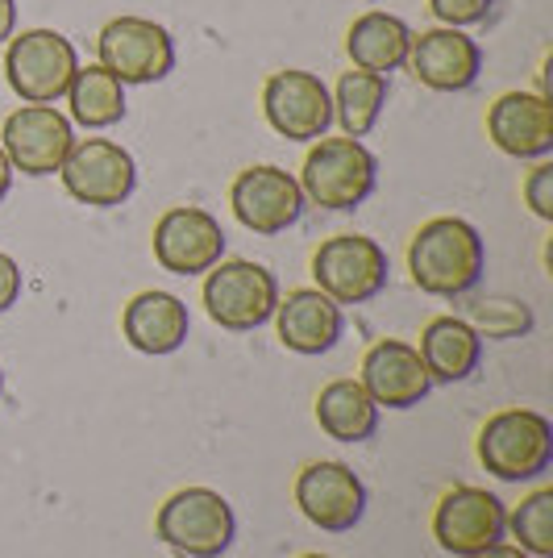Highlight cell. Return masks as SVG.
Returning <instances> with one entry per match:
<instances>
[{
  "label": "cell",
  "instance_id": "obj_33",
  "mask_svg": "<svg viewBox=\"0 0 553 558\" xmlns=\"http://www.w3.org/2000/svg\"><path fill=\"white\" fill-rule=\"evenodd\" d=\"M9 187H13V163H9L4 150H0V201L9 196Z\"/></svg>",
  "mask_w": 553,
  "mask_h": 558
},
{
  "label": "cell",
  "instance_id": "obj_13",
  "mask_svg": "<svg viewBox=\"0 0 553 558\" xmlns=\"http://www.w3.org/2000/svg\"><path fill=\"white\" fill-rule=\"evenodd\" d=\"M304 192L300 180L283 167H246L230 187V209L233 217L246 226L250 233L275 238V233L292 230L304 217Z\"/></svg>",
  "mask_w": 553,
  "mask_h": 558
},
{
  "label": "cell",
  "instance_id": "obj_26",
  "mask_svg": "<svg viewBox=\"0 0 553 558\" xmlns=\"http://www.w3.org/2000/svg\"><path fill=\"white\" fill-rule=\"evenodd\" d=\"M507 530L532 558H553V488H537L507 517Z\"/></svg>",
  "mask_w": 553,
  "mask_h": 558
},
{
  "label": "cell",
  "instance_id": "obj_29",
  "mask_svg": "<svg viewBox=\"0 0 553 558\" xmlns=\"http://www.w3.org/2000/svg\"><path fill=\"white\" fill-rule=\"evenodd\" d=\"M525 201L541 221H553V163L550 159H537V167L525 180Z\"/></svg>",
  "mask_w": 553,
  "mask_h": 558
},
{
  "label": "cell",
  "instance_id": "obj_10",
  "mask_svg": "<svg viewBox=\"0 0 553 558\" xmlns=\"http://www.w3.org/2000/svg\"><path fill=\"white\" fill-rule=\"evenodd\" d=\"M262 113L279 138L317 142L333 125V96L312 71H271L262 84Z\"/></svg>",
  "mask_w": 553,
  "mask_h": 558
},
{
  "label": "cell",
  "instance_id": "obj_4",
  "mask_svg": "<svg viewBox=\"0 0 553 558\" xmlns=\"http://www.w3.org/2000/svg\"><path fill=\"white\" fill-rule=\"evenodd\" d=\"M379 184V163L358 138H317L300 171L304 201L321 209H358Z\"/></svg>",
  "mask_w": 553,
  "mask_h": 558
},
{
  "label": "cell",
  "instance_id": "obj_24",
  "mask_svg": "<svg viewBox=\"0 0 553 558\" xmlns=\"http://www.w3.org/2000/svg\"><path fill=\"white\" fill-rule=\"evenodd\" d=\"M71 121L84 130H109L125 117V84L113 71H105L100 63L79 68L67 88Z\"/></svg>",
  "mask_w": 553,
  "mask_h": 558
},
{
  "label": "cell",
  "instance_id": "obj_35",
  "mask_svg": "<svg viewBox=\"0 0 553 558\" xmlns=\"http://www.w3.org/2000/svg\"><path fill=\"white\" fill-rule=\"evenodd\" d=\"M0 392H4V372H0Z\"/></svg>",
  "mask_w": 553,
  "mask_h": 558
},
{
  "label": "cell",
  "instance_id": "obj_9",
  "mask_svg": "<svg viewBox=\"0 0 553 558\" xmlns=\"http://www.w3.org/2000/svg\"><path fill=\"white\" fill-rule=\"evenodd\" d=\"M96 54L121 84H159L175 71V43L150 17H113L96 38Z\"/></svg>",
  "mask_w": 553,
  "mask_h": 558
},
{
  "label": "cell",
  "instance_id": "obj_27",
  "mask_svg": "<svg viewBox=\"0 0 553 558\" xmlns=\"http://www.w3.org/2000/svg\"><path fill=\"white\" fill-rule=\"evenodd\" d=\"M470 326L479 329V338H495V342H507V338H520L532 329V313L520 301H507V296H491V301H479L470 308Z\"/></svg>",
  "mask_w": 553,
  "mask_h": 558
},
{
  "label": "cell",
  "instance_id": "obj_31",
  "mask_svg": "<svg viewBox=\"0 0 553 558\" xmlns=\"http://www.w3.org/2000/svg\"><path fill=\"white\" fill-rule=\"evenodd\" d=\"M17 29V0H0V43H9Z\"/></svg>",
  "mask_w": 553,
  "mask_h": 558
},
{
  "label": "cell",
  "instance_id": "obj_15",
  "mask_svg": "<svg viewBox=\"0 0 553 558\" xmlns=\"http://www.w3.org/2000/svg\"><path fill=\"white\" fill-rule=\"evenodd\" d=\"M296 505L324 534H349L367 512V488L346 463H308L296 475Z\"/></svg>",
  "mask_w": 553,
  "mask_h": 558
},
{
  "label": "cell",
  "instance_id": "obj_8",
  "mask_svg": "<svg viewBox=\"0 0 553 558\" xmlns=\"http://www.w3.org/2000/svg\"><path fill=\"white\" fill-rule=\"evenodd\" d=\"M63 187L71 201L93 205V209H116L134 196L138 187V167L134 155L109 138H84L71 146V155L59 167Z\"/></svg>",
  "mask_w": 553,
  "mask_h": 558
},
{
  "label": "cell",
  "instance_id": "obj_20",
  "mask_svg": "<svg viewBox=\"0 0 553 558\" xmlns=\"http://www.w3.org/2000/svg\"><path fill=\"white\" fill-rule=\"evenodd\" d=\"M187 304L171 292H138L121 313V333L142 354H175L187 342Z\"/></svg>",
  "mask_w": 553,
  "mask_h": 558
},
{
  "label": "cell",
  "instance_id": "obj_32",
  "mask_svg": "<svg viewBox=\"0 0 553 558\" xmlns=\"http://www.w3.org/2000/svg\"><path fill=\"white\" fill-rule=\"evenodd\" d=\"M479 558H532V555H525L520 546H504V542H500V546H491V550H483Z\"/></svg>",
  "mask_w": 553,
  "mask_h": 558
},
{
  "label": "cell",
  "instance_id": "obj_2",
  "mask_svg": "<svg viewBox=\"0 0 553 558\" xmlns=\"http://www.w3.org/2000/svg\"><path fill=\"white\" fill-rule=\"evenodd\" d=\"M479 463L504 484H529L553 466V425L532 409H504L479 434Z\"/></svg>",
  "mask_w": 553,
  "mask_h": 558
},
{
  "label": "cell",
  "instance_id": "obj_18",
  "mask_svg": "<svg viewBox=\"0 0 553 558\" xmlns=\"http://www.w3.org/2000/svg\"><path fill=\"white\" fill-rule=\"evenodd\" d=\"M358 384L367 388V396L379 409H413L433 388L420 350L400 342V338H383V342H374L367 350Z\"/></svg>",
  "mask_w": 553,
  "mask_h": 558
},
{
  "label": "cell",
  "instance_id": "obj_34",
  "mask_svg": "<svg viewBox=\"0 0 553 558\" xmlns=\"http://www.w3.org/2000/svg\"><path fill=\"white\" fill-rule=\"evenodd\" d=\"M300 558H329V555H300Z\"/></svg>",
  "mask_w": 553,
  "mask_h": 558
},
{
  "label": "cell",
  "instance_id": "obj_16",
  "mask_svg": "<svg viewBox=\"0 0 553 558\" xmlns=\"http://www.w3.org/2000/svg\"><path fill=\"white\" fill-rule=\"evenodd\" d=\"M408 63H413L416 80L425 88H433V93H466V88H475V80L483 71V50L462 29L438 25V29H425L420 38L413 34Z\"/></svg>",
  "mask_w": 553,
  "mask_h": 558
},
{
  "label": "cell",
  "instance_id": "obj_12",
  "mask_svg": "<svg viewBox=\"0 0 553 558\" xmlns=\"http://www.w3.org/2000/svg\"><path fill=\"white\" fill-rule=\"evenodd\" d=\"M75 146V125L54 105H22L4 117L0 150L22 175H54Z\"/></svg>",
  "mask_w": 553,
  "mask_h": 558
},
{
  "label": "cell",
  "instance_id": "obj_19",
  "mask_svg": "<svg viewBox=\"0 0 553 558\" xmlns=\"http://www.w3.org/2000/svg\"><path fill=\"white\" fill-rule=\"evenodd\" d=\"M275 326L283 347L312 359L342 342L346 317H342V304L329 301L321 288H296V292H287V301L279 296Z\"/></svg>",
  "mask_w": 553,
  "mask_h": 558
},
{
  "label": "cell",
  "instance_id": "obj_17",
  "mask_svg": "<svg viewBox=\"0 0 553 558\" xmlns=\"http://www.w3.org/2000/svg\"><path fill=\"white\" fill-rule=\"evenodd\" d=\"M487 134L507 159H550L553 105L545 93H504L487 109Z\"/></svg>",
  "mask_w": 553,
  "mask_h": 558
},
{
  "label": "cell",
  "instance_id": "obj_5",
  "mask_svg": "<svg viewBox=\"0 0 553 558\" xmlns=\"http://www.w3.org/2000/svg\"><path fill=\"white\" fill-rule=\"evenodd\" d=\"M208 317L230 333H250L267 326L279 308V279L250 258H221L205 276Z\"/></svg>",
  "mask_w": 553,
  "mask_h": 558
},
{
  "label": "cell",
  "instance_id": "obj_21",
  "mask_svg": "<svg viewBox=\"0 0 553 558\" xmlns=\"http://www.w3.org/2000/svg\"><path fill=\"white\" fill-rule=\"evenodd\" d=\"M420 359L433 384H462L483 363V338L462 317H433L420 333Z\"/></svg>",
  "mask_w": 553,
  "mask_h": 558
},
{
  "label": "cell",
  "instance_id": "obj_1",
  "mask_svg": "<svg viewBox=\"0 0 553 558\" xmlns=\"http://www.w3.org/2000/svg\"><path fill=\"white\" fill-rule=\"evenodd\" d=\"M408 271L416 288L429 296H466L479 288L487 271V246L483 233L462 217H433L416 230L408 246Z\"/></svg>",
  "mask_w": 553,
  "mask_h": 558
},
{
  "label": "cell",
  "instance_id": "obj_7",
  "mask_svg": "<svg viewBox=\"0 0 553 558\" xmlns=\"http://www.w3.org/2000/svg\"><path fill=\"white\" fill-rule=\"evenodd\" d=\"M312 279L333 304H367L388 288L392 263L367 233H337L324 238L321 251L312 255Z\"/></svg>",
  "mask_w": 553,
  "mask_h": 558
},
{
  "label": "cell",
  "instance_id": "obj_23",
  "mask_svg": "<svg viewBox=\"0 0 553 558\" xmlns=\"http://www.w3.org/2000/svg\"><path fill=\"white\" fill-rule=\"evenodd\" d=\"M317 421L333 442H370L379 429V404L358 379H333L317 396Z\"/></svg>",
  "mask_w": 553,
  "mask_h": 558
},
{
  "label": "cell",
  "instance_id": "obj_28",
  "mask_svg": "<svg viewBox=\"0 0 553 558\" xmlns=\"http://www.w3.org/2000/svg\"><path fill=\"white\" fill-rule=\"evenodd\" d=\"M491 4H495V0H429L433 17H438L441 25H450V29H466V25L487 22Z\"/></svg>",
  "mask_w": 553,
  "mask_h": 558
},
{
  "label": "cell",
  "instance_id": "obj_22",
  "mask_svg": "<svg viewBox=\"0 0 553 558\" xmlns=\"http://www.w3.org/2000/svg\"><path fill=\"white\" fill-rule=\"evenodd\" d=\"M346 50L358 71H374V75H388L408 63V50H413V29L392 17V13H362L358 22L349 25Z\"/></svg>",
  "mask_w": 553,
  "mask_h": 558
},
{
  "label": "cell",
  "instance_id": "obj_3",
  "mask_svg": "<svg viewBox=\"0 0 553 558\" xmlns=\"http://www.w3.org/2000/svg\"><path fill=\"white\" fill-rule=\"evenodd\" d=\"M155 534L184 558H221L237 537V517L221 492L184 488L162 500Z\"/></svg>",
  "mask_w": 553,
  "mask_h": 558
},
{
  "label": "cell",
  "instance_id": "obj_6",
  "mask_svg": "<svg viewBox=\"0 0 553 558\" xmlns=\"http://www.w3.org/2000/svg\"><path fill=\"white\" fill-rule=\"evenodd\" d=\"M79 71V54L59 29H22L4 50V80L25 105H54L67 96Z\"/></svg>",
  "mask_w": 553,
  "mask_h": 558
},
{
  "label": "cell",
  "instance_id": "obj_30",
  "mask_svg": "<svg viewBox=\"0 0 553 558\" xmlns=\"http://www.w3.org/2000/svg\"><path fill=\"white\" fill-rule=\"evenodd\" d=\"M17 301H22V267L17 258L0 255V313H9Z\"/></svg>",
  "mask_w": 553,
  "mask_h": 558
},
{
  "label": "cell",
  "instance_id": "obj_14",
  "mask_svg": "<svg viewBox=\"0 0 553 558\" xmlns=\"http://www.w3.org/2000/svg\"><path fill=\"white\" fill-rule=\"evenodd\" d=\"M155 258L171 276H205L225 258V230L212 213L175 205L155 221Z\"/></svg>",
  "mask_w": 553,
  "mask_h": 558
},
{
  "label": "cell",
  "instance_id": "obj_25",
  "mask_svg": "<svg viewBox=\"0 0 553 558\" xmlns=\"http://www.w3.org/2000/svg\"><path fill=\"white\" fill-rule=\"evenodd\" d=\"M388 109V75L374 71H346L333 93V117L342 121L346 138H367Z\"/></svg>",
  "mask_w": 553,
  "mask_h": 558
},
{
  "label": "cell",
  "instance_id": "obj_11",
  "mask_svg": "<svg viewBox=\"0 0 553 558\" xmlns=\"http://www.w3.org/2000/svg\"><path fill=\"white\" fill-rule=\"evenodd\" d=\"M507 534V509L495 492L487 488H454L441 496L433 512V537L445 555L479 558L500 546Z\"/></svg>",
  "mask_w": 553,
  "mask_h": 558
}]
</instances>
